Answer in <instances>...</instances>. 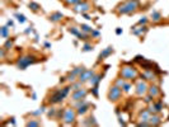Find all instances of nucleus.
I'll use <instances>...</instances> for the list:
<instances>
[{
    "label": "nucleus",
    "mask_w": 169,
    "mask_h": 127,
    "mask_svg": "<svg viewBox=\"0 0 169 127\" xmlns=\"http://www.w3.org/2000/svg\"><path fill=\"white\" fill-rule=\"evenodd\" d=\"M87 94H88V92L84 89V88H80V89H77V90H73L71 100H73V102H78V100H81V99H85Z\"/></svg>",
    "instance_id": "9"
},
{
    "label": "nucleus",
    "mask_w": 169,
    "mask_h": 127,
    "mask_svg": "<svg viewBox=\"0 0 169 127\" xmlns=\"http://www.w3.org/2000/svg\"><path fill=\"white\" fill-rule=\"evenodd\" d=\"M116 33H117V35H121V33H122V29H121V28H118V29L116 31Z\"/></svg>",
    "instance_id": "42"
},
{
    "label": "nucleus",
    "mask_w": 169,
    "mask_h": 127,
    "mask_svg": "<svg viewBox=\"0 0 169 127\" xmlns=\"http://www.w3.org/2000/svg\"><path fill=\"white\" fill-rule=\"evenodd\" d=\"M122 90H123L125 93H130V90H131V84H130L129 81H126V83L123 84V87H122Z\"/></svg>",
    "instance_id": "30"
},
{
    "label": "nucleus",
    "mask_w": 169,
    "mask_h": 127,
    "mask_svg": "<svg viewBox=\"0 0 169 127\" xmlns=\"http://www.w3.org/2000/svg\"><path fill=\"white\" fill-rule=\"evenodd\" d=\"M90 8H92V5H90L88 2H84V0H81L80 3L75 4V5L73 6V10H74V12H77V13L83 14V13L89 12V10H90Z\"/></svg>",
    "instance_id": "7"
},
{
    "label": "nucleus",
    "mask_w": 169,
    "mask_h": 127,
    "mask_svg": "<svg viewBox=\"0 0 169 127\" xmlns=\"http://www.w3.org/2000/svg\"><path fill=\"white\" fill-rule=\"evenodd\" d=\"M141 79L145 81H155L156 80V74L153 73V70H145L141 74Z\"/></svg>",
    "instance_id": "13"
},
{
    "label": "nucleus",
    "mask_w": 169,
    "mask_h": 127,
    "mask_svg": "<svg viewBox=\"0 0 169 127\" xmlns=\"http://www.w3.org/2000/svg\"><path fill=\"white\" fill-rule=\"evenodd\" d=\"M144 60H145V58H144L142 56H136V57H135V61H140V62H142Z\"/></svg>",
    "instance_id": "39"
},
{
    "label": "nucleus",
    "mask_w": 169,
    "mask_h": 127,
    "mask_svg": "<svg viewBox=\"0 0 169 127\" xmlns=\"http://www.w3.org/2000/svg\"><path fill=\"white\" fill-rule=\"evenodd\" d=\"M92 93H93V95H94V97H97V95H98V85H97V87H93Z\"/></svg>",
    "instance_id": "38"
},
{
    "label": "nucleus",
    "mask_w": 169,
    "mask_h": 127,
    "mask_svg": "<svg viewBox=\"0 0 169 127\" xmlns=\"http://www.w3.org/2000/svg\"><path fill=\"white\" fill-rule=\"evenodd\" d=\"M153 99H154V97L153 95H146L145 94V99H144V100H145V103H148V104H150V103H153Z\"/></svg>",
    "instance_id": "34"
},
{
    "label": "nucleus",
    "mask_w": 169,
    "mask_h": 127,
    "mask_svg": "<svg viewBox=\"0 0 169 127\" xmlns=\"http://www.w3.org/2000/svg\"><path fill=\"white\" fill-rule=\"evenodd\" d=\"M146 23H148V18H146V17H144L142 19L139 21V24H140V25H145Z\"/></svg>",
    "instance_id": "36"
},
{
    "label": "nucleus",
    "mask_w": 169,
    "mask_h": 127,
    "mask_svg": "<svg viewBox=\"0 0 169 127\" xmlns=\"http://www.w3.org/2000/svg\"><path fill=\"white\" fill-rule=\"evenodd\" d=\"M75 107L78 108V114H85L88 112V109H89V103L88 102H85L84 99L81 100H78V102H75Z\"/></svg>",
    "instance_id": "10"
},
{
    "label": "nucleus",
    "mask_w": 169,
    "mask_h": 127,
    "mask_svg": "<svg viewBox=\"0 0 169 127\" xmlns=\"http://www.w3.org/2000/svg\"><path fill=\"white\" fill-rule=\"evenodd\" d=\"M135 92H136V94L139 97H142V95H145L146 93H148V89H149V85H148V83L145 80H139L136 83V87H135Z\"/></svg>",
    "instance_id": "8"
},
{
    "label": "nucleus",
    "mask_w": 169,
    "mask_h": 127,
    "mask_svg": "<svg viewBox=\"0 0 169 127\" xmlns=\"http://www.w3.org/2000/svg\"><path fill=\"white\" fill-rule=\"evenodd\" d=\"M8 25H10V27H13V22H12V21H9V22H8Z\"/></svg>",
    "instance_id": "43"
},
{
    "label": "nucleus",
    "mask_w": 169,
    "mask_h": 127,
    "mask_svg": "<svg viewBox=\"0 0 169 127\" xmlns=\"http://www.w3.org/2000/svg\"><path fill=\"white\" fill-rule=\"evenodd\" d=\"M92 36L93 37H98L99 36V32L98 31H92Z\"/></svg>",
    "instance_id": "41"
},
{
    "label": "nucleus",
    "mask_w": 169,
    "mask_h": 127,
    "mask_svg": "<svg viewBox=\"0 0 169 127\" xmlns=\"http://www.w3.org/2000/svg\"><path fill=\"white\" fill-rule=\"evenodd\" d=\"M80 88H81V83L79 80L71 83V90H77V89H80Z\"/></svg>",
    "instance_id": "28"
},
{
    "label": "nucleus",
    "mask_w": 169,
    "mask_h": 127,
    "mask_svg": "<svg viewBox=\"0 0 169 127\" xmlns=\"http://www.w3.org/2000/svg\"><path fill=\"white\" fill-rule=\"evenodd\" d=\"M120 75H121V78H123L125 80H127V81H131V80H135L139 76V73L137 70L135 69L133 66H122L121 67V71H120Z\"/></svg>",
    "instance_id": "3"
},
{
    "label": "nucleus",
    "mask_w": 169,
    "mask_h": 127,
    "mask_svg": "<svg viewBox=\"0 0 169 127\" xmlns=\"http://www.w3.org/2000/svg\"><path fill=\"white\" fill-rule=\"evenodd\" d=\"M84 70H85V69H84V67L83 66H79V67H75V69L70 73V74H73V75H75V76H78V78H79V75L84 71Z\"/></svg>",
    "instance_id": "24"
},
{
    "label": "nucleus",
    "mask_w": 169,
    "mask_h": 127,
    "mask_svg": "<svg viewBox=\"0 0 169 127\" xmlns=\"http://www.w3.org/2000/svg\"><path fill=\"white\" fill-rule=\"evenodd\" d=\"M71 90V85L70 87H65L62 89H57L55 90L51 97H50L48 102L51 104H56V103H60V102H62V99H65L67 97V94H69V92Z\"/></svg>",
    "instance_id": "2"
},
{
    "label": "nucleus",
    "mask_w": 169,
    "mask_h": 127,
    "mask_svg": "<svg viewBox=\"0 0 169 127\" xmlns=\"http://www.w3.org/2000/svg\"><path fill=\"white\" fill-rule=\"evenodd\" d=\"M80 29H81L84 33H92V31H93V29L89 27V25H87V24H81V25H80Z\"/></svg>",
    "instance_id": "26"
},
{
    "label": "nucleus",
    "mask_w": 169,
    "mask_h": 127,
    "mask_svg": "<svg viewBox=\"0 0 169 127\" xmlns=\"http://www.w3.org/2000/svg\"><path fill=\"white\" fill-rule=\"evenodd\" d=\"M100 79H102V76H100V75H97V74H94V75L92 76V79L89 80L90 85H92V87H97L98 84H99V81H100Z\"/></svg>",
    "instance_id": "18"
},
{
    "label": "nucleus",
    "mask_w": 169,
    "mask_h": 127,
    "mask_svg": "<svg viewBox=\"0 0 169 127\" xmlns=\"http://www.w3.org/2000/svg\"><path fill=\"white\" fill-rule=\"evenodd\" d=\"M83 48H84V51H90V50H92V46H90V45H84Z\"/></svg>",
    "instance_id": "40"
},
{
    "label": "nucleus",
    "mask_w": 169,
    "mask_h": 127,
    "mask_svg": "<svg viewBox=\"0 0 169 127\" xmlns=\"http://www.w3.org/2000/svg\"><path fill=\"white\" fill-rule=\"evenodd\" d=\"M148 31V28H146V25H141V27H139L137 29L136 28H133L132 29V33L133 35H136V36H140V35H144Z\"/></svg>",
    "instance_id": "20"
},
{
    "label": "nucleus",
    "mask_w": 169,
    "mask_h": 127,
    "mask_svg": "<svg viewBox=\"0 0 169 127\" xmlns=\"http://www.w3.org/2000/svg\"><path fill=\"white\" fill-rule=\"evenodd\" d=\"M139 0H126L125 3L120 4L117 8V13L118 14H131L135 13L139 9Z\"/></svg>",
    "instance_id": "1"
},
{
    "label": "nucleus",
    "mask_w": 169,
    "mask_h": 127,
    "mask_svg": "<svg viewBox=\"0 0 169 127\" xmlns=\"http://www.w3.org/2000/svg\"><path fill=\"white\" fill-rule=\"evenodd\" d=\"M62 14L60 12H56V13H52L51 15H50V19H51L52 22H58V21H61L62 19Z\"/></svg>",
    "instance_id": "22"
},
{
    "label": "nucleus",
    "mask_w": 169,
    "mask_h": 127,
    "mask_svg": "<svg viewBox=\"0 0 169 127\" xmlns=\"http://www.w3.org/2000/svg\"><path fill=\"white\" fill-rule=\"evenodd\" d=\"M148 109H149V112L151 114H159L160 112H162V109H163V103H162V102H155V103H154V102H153V103L149 104Z\"/></svg>",
    "instance_id": "12"
},
{
    "label": "nucleus",
    "mask_w": 169,
    "mask_h": 127,
    "mask_svg": "<svg viewBox=\"0 0 169 127\" xmlns=\"http://www.w3.org/2000/svg\"><path fill=\"white\" fill-rule=\"evenodd\" d=\"M140 66L142 67L144 70H154V69H153L154 64L151 62V61H148V60H144L142 62H140Z\"/></svg>",
    "instance_id": "17"
},
{
    "label": "nucleus",
    "mask_w": 169,
    "mask_h": 127,
    "mask_svg": "<svg viewBox=\"0 0 169 127\" xmlns=\"http://www.w3.org/2000/svg\"><path fill=\"white\" fill-rule=\"evenodd\" d=\"M77 114L78 112L74 111L73 108H66L64 111V116H62V121L65 125H73L77 120Z\"/></svg>",
    "instance_id": "5"
},
{
    "label": "nucleus",
    "mask_w": 169,
    "mask_h": 127,
    "mask_svg": "<svg viewBox=\"0 0 169 127\" xmlns=\"http://www.w3.org/2000/svg\"><path fill=\"white\" fill-rule=\"evenodd\" d=\"M29 8H31V9H32L33 12H37V10L39 9V5H38L37 3H33V2H31V3H29Z\"/></svg>",
    "instance_id": "31"
},
{
    "label": "nucleus",
    "mask_w": 169,
    "mask_h": 127,
    "mask_svg": "<svg viewBox=\"0 0 169 127\" xmlns=\"http://www.w3.org/2000/svg\"><path fill=\"white\" fill-rule=\"evenodd\" d=\"M150 17H151V19H153V22H159L162 19V14H160V12H158V10H153Z\"/></svg>",
    "instance_id": "23"
},
{
    "label": "nucleus",
    "mask_w": 169,
    "mask_h": 127,
    "mask_svg": "<svg viewBox=\"0 0 169 127\" xmlns=\"http://www.w3.org/2000/svg\"><path fill=\"white\" fill-rule=\"evenodd\" d=\"M149 122L151 126H158V125H160V122H162V118H160L158 114H151L149 117Z\"/></svg>",
    "instance_id": "16"
},
{
    "label": "nucleus",
    "mask_w": 169,
    "mask_h": 127,
    "mask_svg": "<svg viewBox=\"0 0 169 127\" xmlns=\"http://www.w3.org/2000/svg\"><path fill=\"white\" fill-rule=\"evenodd\" d=\"M35 62H36V57L35 56H31V55L22 56V57H19V60L17 61V67L21 69V70H24V69H27L29 65L35 64Z\"/></svg>",
    "instance_id": "4"
},
{
    "label": "nucleus",
    "mask_w": 169,
    "mask_h": 127,
    "mask_svg": "<svg viewBox=\"0 0 169 127\" xmlns=\"http://www.w3.org/2000/svg\"><path fill=\"white\" fill-rule=\"evenodd\" d=\"M84 125H94V126H97V122L94 121V118H93V117H89V121H85Z\"/></svg>",
    "instance_id": "35"
},
{
    "label": "nucleus",
    "mask_w": 169,
    "mask_h": 127,
    "mask_svg": "<svg viewBox=\"0 0 169 127\" xmlns=\"http://www.w3.org/2000/svg\"><path fill=\"white\" fill-rule=\"evenodd\" d=\"M148 93H149L150 95H153L154 98H156V97L160 95V89L156 85H150L149 89H148Z\"/></svg>",
    "instance_id": "15"
},
{
    "label": "nucleus",
    "mask_w": 169,
    "mask_h": 127,
    "mask_svg": "<svg viewBox=\"0 0 169 127\" xmlns=\"http://www.w3.org/2000/svg\"><path fill=\"white\" fill-rule=\"evenodd\" d=\"M13 45H14V41H13V39H8L5 43H4V48H5V50H10V48L13 47Z\"/></svg>",
    "instance_id": "27"
},
{
    "label": "nucleus",
    "mask_w": 169,
    "mask_h": 127,
    "mask_svg": "<svg viewBox=\"0 0 169 127\" xmlns=\"http://www.w3.org/2000/svg\"><path fill=\"white\" fill-rule=\"evenodd\" d=\"M15 17H17V19H18L19 23H24V22H26V17H24L23 14H15Z\"/></svg>",
    "instance_id": "33"
},
{
    "label": "nucleus",
    "mask_w": 169,
    "mask_h": 127,
    "mask_svg": "<svg viewBox=\"0 0 169 127\" xmlns=\"http://www.w3.org/2000/svg\"><path fill=\"white\" fill-rule=\"evenodd\" d=\"M96 73H94V70H92V69H88V70H84L80 75H79V78H78V80L81 83V84H84V83H87V81H89L90 79H92V76L94 75Z\"/></svg>",
    "instance_id": "11"
},
{
    "label": "nucleus",
    "mask_w": 169,
    "mask_h": 127,
    "mask_svg": "<svg viewBox=\"0 0 169 127\" xmlns=\"http://www.w3.org/2000/svg\"><path fill=\"white\" fill-rule=\"evenodd\" d=\"M113 52V50H112V47H107V48H104L102 52H100V55H99V58L102 60V58H106V57H108L109 55H111Z\"/></svg>",
    "instance_id": "19"
},
{
    "label": "nucleus",
    "mask_w": 169,
    "mask_h": 127,
    "mask_svg": "<svg viewBox=\"0 0 169 127\" xmlns=\"http://www.w3.org/2000/svg\"><path fill=\"white\" fill-rule=\"evenodd\" d=\"M27 126H39V122L38 121H29L27 123Z\"/></svg>",
    "instance_id": "37"
},
{
    "label": "nucleus",
    "mask_w": 169,
    "mask_h": 127,
    "mask_svg": "<svg viewBox=\"0 0 169 127\" xmlns=\"http://www.w3.org/2000/svg\"><path fill=\"white\" fill-rule=\"evenodd\" d=\"M151 116V113L149 112V109H144L140 112V120L141 121H149V117Z\"/></svg>",
    "instance_id": "21"
},
{
    "label": "nucleus",
    "mask_w": 169,
    "mask_h": 127,
    "mask_svg": "<svg viewBox=\"0 0 169 127\" xmlns=\"http://www.w3.org/2000/svg\"><path fill=\"white\" fill-rule=\"evenodd\" d=\"M0 35H2V38H8V37H9V29H8V27H2Z\"/></svg>",
    "instance_id": "25"
},
{
    "label": "nucleus",
    "mask_w": 169,
    "mask_h": 127,
    "mask_svg": "<svg viewBox=\"0 0 169 127\" xmlns=\"http://www.w3.org/2000/svg\"><path fill=\"white\" fill-rule=\"evenodd\" d=\"M126 81H127V80H125L123 78L117 79V80H116V85H117V87H120V88H122V87H123V84H125Z\"/></svg>",
    "instance_id": "32"
},
{
    "label": "nucleus",
    "mask_w": 169,
    "mask_h": 127,
    "mask_svg": "<svg viewBox=\"0 0 169 127\" xmlns=\"http://www.w3.org/2000/svg\"><path fill=\"white\" fill-rule=\"evenodd\" d=\"M81 0H64V3L66 4V5H70V6H74L75 4H78V3H80Z\"/></svg>",
    "instance_id": "29"
},
{
    "label": "nucleus",
    "mask_w": 169,
    "mask_h": 127,
    "mask_svg": "<svg viewBox=\"0 0 169 127\" xmlns=\"http://www.w3.org/2000/svg\"><path fill=\"white\" fill-rule=\"evenodd\" d=\"M69 32L71 33V35H74V36H77L79 39H87V35H84V33H81L80 31H79V28H75V27H71L70 29H69Z\"/></svg>",
    "instance_id": "14"
},
{
    "label": "nucleus",
    "mask_w": 169,
    "mask_h": 127,
    "mask_svg": "<svg viewBox=\"0 0 169 127\" xmlns=\"http://www.w3.org/2000/svg\"><path fill=\"white\" fill-rule=\"evenodd\" d=\"M122 93H123L122 88L117 87L116 84H115L113 87H111V89H109V92H108V99L111 100V102H117L118 99L122 97Z\"/></svg>",
    "instance_id": "6"
}]
</instances>
